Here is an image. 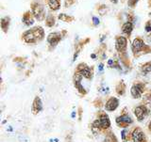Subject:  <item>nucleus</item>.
Returning a JSON list of instances; mask_svg holds the SVG:
<instances>
[{"instance_id":"obj_1","label":"nucleus","mask_w":151,"mask_h":142,"mask_svg":"<svg viewBox=\"0 0 151 142\" xmlns=\"http://www.w3.org/2000/svg\"><path fill=\"white\" fill-rule=\"evenodd\" d=\"M23 41L28 44H34L45 39V30L40 26H37L25 31L22 34Z\"/></svg>"},{"instance_id":"obj_2","label":"nucleus","mask_w":151,"mask_h":142,"mask_svg":"<svg viewBox=\"0 0 151 142\" xmlns=\"http://www.w3.org/2000/svg\"><path fill=\"white\" fill-rule=\"evenodd\" d=\"M131 50H132V53H133L134 56H139L143 54L150 53L151 47L148 46L147 44H145L142 38L137 37L134 39V41H132Z\"/></svg>"},{"instance_id":"obj_3","label":"nucleus","mask_w":151,"mask_h":142,"mask_svg":"<svg viewBox=\"0 0 151 142\" xmlns=\"http://www.w3.org/2000/svg\"><path fill=\"white\" fill-rule=\"evenodd\" d=\"M31 7V12L34 16L35 20L42 22L45 20V15H46V12H45V9L44 7V5L41 4L40 2H37V1H33L30 5Z\"/></svg>"},{"instance_id":"obj_4","label":"nucleus","mask_w":151,"mask_h":142,"mask_svg":"<svg viewBox=\"0 0 151 142\" xmlns=\"http://www.w3.org/2000/svg\"><path fill=\"white\" fill-rule=\"evenodd\" d=\"M67 34V31L63 30V31H57V32H52L47 36V42L50 46V48H54L58 45L59 42L63 40V38Z\"/></svg>"},{"instance_id":"obj_5","label":"nucleus","mask_w":151,"mask_h":142,"mask_svg":"<svg viewBox=\"0 0 151 142\" xmlns=\"http://www.w3.org/2000/svg\"><path fill=\"white\" fill-rule=\"evenodd\" d=\"M111 126V121L108 115L101 114L98 119L93 123V128L96 129H107Z\"/></svg>"},{"instance_id":"obj_6","label":"nucleus","mask_w":151,"mask_h":142,"mask_svg":"<svg viewBox=\"0 0 151 142\" xmlns=\"http://www.w3.org/2000/svg\"><path fill=\"white\" fill-rule=\"evenodd\" d=\"M77 73L86 79L93 78V69L90 68L86 63H79L77 68Z\"/></svg>"},{"instance_id":"obj_7","label":"nucleus","mask_w":151,"mask_h":142,"mask_svg":"<svg viewBox=\"0 0 151 142\" xmlns=\"http://www.w3.org/2000/svg\"><path fill=\"white\" fill-rule=\"evenodd\" d=\"M127 47V38L124 36H116L115 38V49L119 53H125Z\"/></svg>"},{"instance_id":"obj_8","label":"nucleus","mask_w":151,"mask_h":142,"mask_svg":"<svg viewBox=\"0 0 151 142\" xmlns=\"http://www.w3.org/2000/svg\"><path fill=\"white\" fill-rule=\"evenodd\" d=\"M134 114L137 118V120L139 121H142L147 117V115L149 114V110L145 106H139L134 109Z\"/></svg>"},{"instance_id":"obj_9","label":"nucleus","mask_w":151,"mask_h":142,"mask_svg":"<svg viewBox=\"0 0 151 142\" xmlns=\"http://www.w3.org/2000/svg\"><path fill=\"white\" fill-rule=\"evenodd\" d=\"M144 92V85L138 83V84H134L133 86L130 88V93L133 98L135 99H139L142 97V94Z\"/></svg>"},{"instance_id":"obj_10","label":"nucleus","mask_w":151,"mask_h":142,"mask_svg":"<svg viewBox=\"0 0 151 142\" xmlns=\"http://www.w3.org/2000/svg\"><path fill=\"white\" fill-rule=\"evenodd\" d=\"M34 20H35V18L33 16L31 11H27L24 12L23 16H22V22L25 26H32L33 24H34Z\"/></svg>"},{"instance_id":"obj_11","label":"nucleus","mask_w":151,"mask_h":142,"mask_svg":"<svg viewBox=\"0 0 151 142\" xmlns=\"http://www.w3.org/2000/svg\"><path fill=\"white\" fill-rule=\"evenodd\" d=\"M132 119L129 115H122L116 119V123L121 127H127L132 123Z\"/></svg>"},{"instance_id":"obj_12","label":"nucleus","mask_w":151,"mask_h":142,"mask_svg":"<svg viewBox=\"0 0 151 142\" xmlns=\"http://www.w3.org/2000/svg\"><path fill=\"white\" fill-rule=\"evenodd\" d=\"M118 106H119V101H118V99L114 98V97H111L107 101L106 105H105V109L107 111H113L118 107Z\"/></svg>"},{"instance_id":"obj_13","label":"nucleus","mask_w":151,"mask_h":142,"mask_svg":"<svg viewBox=\"0 0 151 142\" xmlns=\"http://www.w3.org/2000/svg\"><path fill=\"white\" fill-rule=\"evenodd\" d=\"M133 28H134V24L133 22H129L127 21L126 23L123 24L122 26V32L127 36V38H129L132 31H133Z\"/></svg>"},{"instance_id":"obj_14","label":"nucleus","mask_w":151,"mask_h":142,"mask_svg":"<svg viewBox=\"0 0 151 142\" xmlns=\"http://www.w3.org/2000/svg\"><path fill=\"white\" fill-rule=\"evenodd\" d=\"M131 138H132V141L133 142H144V140H145L144 132L139 128L135 129L133 132H132Z\"/></svg>"},{"instance_id":"obj_15","label":"nucleus","mask_w":151,"mask_h":142,"mask_svg":"<svg viewBox=\"0 0 151 142\" xmlns=\"http://www.w3.org/2000/svg\"><path fill=\"white\" fill-rule=\"evenodd\" d=\"M9 25H11V17L9 16H4L0 20V26H1V29L4 33H7L9 31Z\"/></svg>"},{"instance_id":"obj_16","label":"nucleus","mask_w":151,"mask_h":142,"mask_svg":"<svg viewBox=\"0 0 151 142\" xmlns=\"http://www.w3.org/2000/svg\"><path fill=\"white\" fill-rule=\"evenodd\" d=\"M42 109V103L41 99L39 97H36L34 99V101H33L31 110L34 114H37V113H39Z\"/></svg>"},{"instance_id":"obj_17","label":"nucleus","mask_w":151,"mask_h":142,"mask_svg":"<svg viewBox=\"0 0 151 142\" xmlns=\"http://www.w3.org/2000/svg\"><path fill=\"white\" fill-rule=\"evenodd\" d=\"M81 79H82V76L79 73H75V76H74V85H75V87H76V88H78L80 92L84 93L85 92V91H84L85 88L82 87V85H81Z\"/></svg>"},{"instance_id":"obj_18","label":"nucleus","mask_w":151,"mask_h":142,"mask_svg":"<svg viewBox=\"0 0 151 142\" xmlns=\"http://www.w3.org/2000/svg\"><path fill=\"white\" fill-rule=\"evenodd\" d=\"M46 5L53 11H57L60 9V0H45Z\"/></svg>"},{"instance_id":"obj_19","label":"nucleus","mask_w":151,"mask_h":142,"mask_svg":"<svg viewBox=\"0 0 151 142\" xmlns=\"http://www.w3.org/2000/svg\"><path fill=\"white\" fill-rule=\"evenodd\" d=\"M58 19L64 23H72L76 20V18L72 15H68L66 13H60L58 15Z\"/></svg>"},{"instance_id":"obj_20","label":"nucleus","mask_w":151,"mask_h":142,"mask_svg":"<svg viewBox=\"0 0 151 142\" xmlns=\"http://www.w3.org/2000/svg\"><path fill=\"white\" fill-rule=\"evenodd\" d=\"M55 22H56V18L53 14H48L45 18V26L47 27H52L55 25Z\"/></svg>"},{"instance_id":"obj_21","label":"nucleus","mask_w":151,"mask_h":142,"mask_svg":"<svg viewBox=\"0 0 151 142\" xmlns=\"http://www.w3.org/2000/svg\"><path fill=\"white\" fill-rule=\"evenodd\" d=\"M142 71H143V73H150L151 72V61L147 63H145L143 66H142Z\"/></svg>"},{"instance_id":"obj_22","label":"nucleus","mask_w":151,"mask_h":142,"mask_svg":"<svg viewBox=\"0 0 151 142\" xmlns=\"http://www.w3.org/2000/svg\"><path fill=\"white\" fill-rule=\"evenodd\" d=\"M97 11H98V12H99L100 15H105L107 11H108V8H107V6H105V5H102L101 7H99L97 9Z\"/></svg>"},{"instance_id":"obj_23","label":"nucleus","mask_w":151,"mask_h":142,"mask_svg":"<svg viewBox=\"0 0 151 142\" xmlns=\"http://www.w3.org/2000/svg\"><path fill=\"white\" fill-rule=\"evenodd\" d=\"M140 0H127V6L131 9H134Z\"/></svg>"},{"instance_id":"obj_24","label":"nucleus","mask_w":151,"mask_h":142,"mask_svg":"<svg viewBox=\"0 0 151 142\" xmlns=\"http://www.w3.org/2000/svg\"><path fill=\"white\" fill-rule=\"evenodd\" d=\"M76 2H77V0H65L64 8H70L71 6H73Z\"/></svg>"},{"instance_id":"obj_25","label":"nucleus","mask_w":151,"mask_h":142,"mask_svg":"<svg viewBox=\"0 0 151 142\" xmlns=\"http://www.w3.org/2000/svg\"><path fill=\"white\" fill-rule=\"evenodd\" d=\"M92 20H93V25L94 26H97L99 25V24H100V20H99V18H98V17L93 16Z\"/></svg>"},{"instance_id":"obj_26","label":"nucleus","mask_w":151,"mask_h":142,"mask_svg":"<svg viewBox=\"0 0 151 142\" xmlns=\"http://www.w3.org/2000/svg\"><path fill=\"white\" fill-rule=\"evenodd\" d=\"M145 30L146 32H151V21H148L145 24Z\"/></svg>"},{"instance_id":"obj_27","label":"nucleus","mask_w":151,"mask_h":142,"mask_svg":"<svg viewBox=\"0 0 151 142\" xmlns=\"http://www.w3.org/2000/svg\"><path fill=\"white\" fill-rule=\"evenodd\" d=\"M109 1H110L111 3H112V4H117L119 0H109Z\"/></svg>"},{"instance_id":"obj_28","label":"nucleus","mask_w":151,"mask_h":142,"mask_svg":"<svg viewBox=\"0 0 151 142\" xmlns=\"http://www.w3.org/2000/svg\"><path fill=\"white\" fill-rule=\"evenodd\" d=\"M148 128H149V130L151 131V121H149V123H148Z\"/></svg>"}]
</instances>
